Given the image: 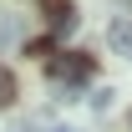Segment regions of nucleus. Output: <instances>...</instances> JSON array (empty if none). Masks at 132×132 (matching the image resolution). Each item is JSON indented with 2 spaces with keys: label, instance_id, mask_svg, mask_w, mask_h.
I'll return each instance as SVG.
<instances>
[{
  "label": "nucleus",
  "instance_id": "1",
  "mask_svg": "<svg viewBox=\"0 0 132 132\" xmlns=\"http://www.w3.org/2000/svg\"><path fill=\"white\" fill-rule=\"evenodd\" d=\"M46 71L51 76H56V81H86V76H92V56H81V51H61V56H51L46 61Z\"/></svg>",
  "mask_w": 132,
  "mask_h": 132
},
{
  "label": "nucleus",
  "instance_id": "2",
  "mask_svg": "<svg viewBox=\"0 0 132 132\" xmlns=\"http://www.w3.org/2000/svg\"><path fill=\"white\" fill-rule=\"evenodd\" d=\"M107 46H112L117 56H127V61H132V20H127V15H117L112 26H107Z\"/></svg>",
  "mask_w": 132,
  "mask_h": 132
},
{
  "label": "nucleus",
  "instance_id": "3",
  "mask_svg": "<svg viewBox=\"0 0 132 132\" xmlns=\"http://www.w3.org/2000/svg\"><path fill=\"white\" fill-rule=\"evenodd\" d=\"M46 15H51V31H71V20H76V10H71L66 0H51V5H46Z\"/></svg>",
  "mask_w": 132,
  "mask_h": 132
},
{
  "label": "nucleus",
  "instance_id": "4",
  "mask_svg": "<svg viewBox=\"0 0 132 132\" xmlns=\"http://www.w3.org/2000/svg\"><path fill=\"white\" fill-rule=\"evenodd\" d=\"M15 41H20V26L15 20H0V46H15Z\"/></svg>",
  "mask_w": 132,
  "mask_h": 132
},
{
  "label": "nucleus",
  "instance_id": "5",
  "mask_svg": "<svg viewBox=\"0 0 132 132\" xmlns=\"http://www.w3.org/2000/svg\"><path fill=\"white\" fill-rule=\"evenodd\" d=\"M10 92H15V81H10V76L0 71V102H10Z\"/></svg>",
  "mask_w": 132,
  "mask_h": 132
}]
</instances>
